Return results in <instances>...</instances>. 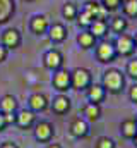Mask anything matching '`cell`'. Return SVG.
<instances>
[{"mask_svg": "<svg viewBox=\"0 0 137 148\" xmlns=\"http://www.w3.org/2000/svg\"><path fill=\"white\" fill-rule=\"evenodd\" d=\"M103 88L106 90V93H120L125 86V76L122 74V71L118 69H106L103 73V79H101Z\"/></svg>", "mask_w": 137, "mask_h": 148, "instance_id": "1", "label": "cell"}, {"mask_svg": "<svg viewBox=\"0 0 137 148\" xmlns=\"http://www.w3.org/2000/svg\"><path fill=\"white\" fill-rule=\"evenodd\" d=\"M93 83V74L86 67H75L74 71H70V90H77V91H84L91 86Z\"/></svg>", "mask_w": 137, "mask_h": 148, "instance_id": "2", "label": "cell"}, {"mask_svg": "<svg viewBox=\"0 0 137 148\" xmlns=\"http://www.w3.org/2000/svg\"><path fill=\"white\" fill-rule=\"evenodd\" d=\"M113 45H115L117 55H120V57H130V55L136 52V41H134V36L125 35V33L118 35Z\"/></svg>", "mask_w": 137, "mask_h": 148, "instance_id": "3", "label": "cell"}, {"mask_svg": "<svg viewBox=\"0 0 137 148\" xmlns=\"http://www.w3.org/2000/svg\"><path fill=\"white\" fill-rule=\"evenodd\" d=\"M117 50H115V45L111 41H101L96 45V59L98 62L101 64H110L117 59Z\"/></svg>", "mask_w": 137, "mask_h": 148, "instance_id": "4", "label": "cell"}, {"mask_svg": "<svg viewBox=\"0 0 137 148\" xmlns=\"http://www.w3.org/2000/svg\"><path fill=\"white\" fill-rule=\"evenodd\" d=\"M55 134V127L52 122L48 121H39L38 124H34V138L39 143H50L52 138Z\"/></svg>", "mask_w": 137, "mask_h": 148, "instance_id": "5", "label": "cell"}, {"mask_svg": "<svg viewBox=\"0 0 137 148\" xmlns=\"http://www.w3.org/2000/svg\"><path fill=\"white\" fill-rule=\"evenodd\" d=\"M43 64H45L46 69H50V71H53V73L58 71V69H62V66H64V55H62V52L57 50V48H52V50L45 52V55H43Z\"/></svg>", "mask_w": 137, "mask_h": 148, "instance_id": "6", "label": "cell"}, {"mask_svg": "<svg viewBox=\"0 0 137 148\" xmlns=\"http://www.w3.org/2000/svg\"><path fill=\"white\" fill-rule=\"evenodd\" d=\"M52 84L58 93H65L70 90V71L67 69H58L53 73L52 77Z\"/></svg>", "mask_w": 137, "mask_h": 148, "instance_id": "7", "label": "cell"}, {"mask_svg": "<svg viewBox=\"0 0 137 148\" xmlns=\"http://www.w3.org/2000/svg\"><path fill=\"white\" fill-rule=\"evenodd\" d=\"M22 36H21V31L16 29V28H7L3 33H2V45L7 48V50H14L21 45Z\"/></svg>", "mask_w": 137, "mask_h": 148, "instance_id": "8", "label": "cell"}, {"mask_svg": "<svg viewBox=\"0 0 137 148\" xmlns=\"http://www.w3.org/2000/svg\"><path fill=\"white\" fill-rule=\"evenodd\" d=\"M48 28H50V21H48V17L45 14H36V16L31 17V23H29L31 33L41 36V35L48 33Z\"/></svg>", "mask_w": 137, "mask_h": 148, "instance_id": "9", "label": "cell"}, {"mask_svg": "<svg viewBox=\"0 0 137 148\" xmlns=\"http://www.w3.org/2000/svg\"><path fill=\"white\" fill-rule=\"evenodd\" d=\"M36 122V114L29 109H22V110L16 112V126L21 129H29L33 127Z\"/></svg>", "mask_w": 137, "mask_h": 148, "instance_id": "10", "label": "cell"}, {"mask_svg": "<svg viewBox=\"0 0 137 148\" xmlns=\"http://www.w3.org/2000/svg\"><path fill=\"white\" fill-rule=\"evenodd\" d=\"M70 134L74 138H86L89 134V124L82 117H75L70 122Z\"/></svg>", "mask_w": 137, "mask_h": 148, "instance_id": "11", "label": "cell"}, {"mask_svg": "<svg viewBox=\"0 0 137 148\" xmlns=\"http://www.w3.org/2000/svg\"><path fill=\"white\" fill-rule=\"evenodd\" d=\"M28 105H29V110H33L36 114V112L46 110L50 107V102H48V98L43 93H33L29 97V100H28Z\"/></svg>", "mask_w": 137, "mask_h": 148, "instance_id": "12", "label": "cell"}, {"mask_svg": "<svg viewBox=\"0 0 137 148\" xmlns=\"http://www.w3.org/2000/svg\"><path fill=\"white\" fill-rule=\"evenodd\" d=\"M67 35H68L67 29H65V26L62 23H53L48 28V38L53 43H64L67 40Z\"/></svg>", "mask_w": 137, "mask_h": 148, "instance_id": "13", "label": "cell"}, {"mask_svg": "<svg viewBox=\"0 0 137 148\" xmlns=\"http://www.w3.org/2000/svg\"><path fill=\"white\" fill-rule=\"evenodd\" d=\"M70 98H68L67 95H64V93H60V95H57L55 98H53V102H52V110L55 112V114H58V115H64V114H67L70 110Z\"/></svg>", "mask_w": 137, "mask_h": 148, "instance_id": "14", "label": "cell"}, {"mask_svg": "<svg viewBox=\"0 0 137 148\" xmlns=\"http://www.w3.org/2000/svg\"><path fill=\"white\" fill-rule=\"evenodd\" d=\"M86 91H87L89 102H93V103H101L106 98V90L103 88V84H98V83H91V86Z\"/></svg>", "mask_w": 137, "mask_h": 148, "instance_id": "15", "label": "cell"}, {"mask_svg": "<svg viewBox=\"0 0 137 148\" xmlns=\"http://www.w3.org/2000/svg\"><path fill=\"white\" fill-rule=\"evenodd\" d=\"M17 107H19V103L14 95H3L0 98V112L2 114H16Z\"/></svg>", "mask_w": 137, "mask_h": 148, "instance_id": "16", "label": "cell"}, {"mask_svg": "<svg viewBox=\"0 0 137 148\" xmlns=\"http://www.w3.org/2000/svg\"><path fill=\"white\" fill-rule=\"evenodd\" d=\"M96 41H98V38L94 36L89 29H84V31H81V33L77 35V43H79V47L84 48V50H89V48L96 47Z\"/></svg>", "mask_w": 137, "mask_h": 148, "instance_id": "17", "label": "cell"}, {"mask_svg": "<svg viewBox=\"0 0 137 148\" xmlns=\"http://www.w3.org/2000/svg\"><path fill=\"white\" fill-rule=\"evenodd\" d=\"M108 21L104 19V17H98V19H94L93 23H91V26H89V31L94 35L96 38H103L106 33H108Z\"/></svg>", "mask_w": 137, "mask_h": 148, "instance_id": "18", "label": "cell"}, {"mask_svg": "<svg viewBox=\"0 0 137 148\" xmlns=\"http://www.w3.org/2000/svg\"><path fill=\"white\" fill-rule=\"evenodd\" d=\"M120 133H122L123 138H127V140H134V136L137 134L136 119H125V121L120 124Z\"/></svg>", "mask_w": 137, "mask_h": 148, "instance_id": "19", "label": "cell"}, {"mask_svg": "<svg viewBox=\"0 0 137 148\" xmlns=\"http://www.w3.org/2000/svg\"><path fill=\"white\" fill-rule=\"evenodd\" d=\"M14 10H16L14 0H0V24L9 21L10 16L14 14Z\"/></svg>", "mask_w": 137, "mask_h": 148, "instance_id": "20", "label": "cell"}, {"mask_svg": "<svg viewBox=\"0 0 137 148\" xmlns=\"http://www.w3.org/2000/svg\"><path fill=\"white\" fill-rule=\"evenodd\" d=\"M108 26H110V29H111L113 33L122 35V33H125V31H127V28H129V21H127L123 16H117V17H113V19H111V23H110Z\"/></svg>", "mask_w": 137, "mask_h": 148, "instance_id": "21", "label": "cell"}, {"mask_svg": "<svg viewBox=\"0 0 137 148\" xmlns=\"http://www.w3.org/2000/svg\"><path fill=\"white\" fill-rule=\"evenodd\" d=\"M84 115H86L87 121L96 122V121L101 117V107H100V103H93V102H89V103L84 107Z\"/></svg>", "mask_w": 137, "mask_h": 148, "instance_id": "22", "label": "cell"}, {"mask_svg": "<svg viewBox=\"0 0 137 148\" xmlns=\"http://www.w3.org/2000/svg\"><path fill=\"white\" fill-rule=\"evenodd\" d=\"M86 14H89L93 19H98V17H103V7L98 3V2H93V0H89V2H86L84 3V9H82Z\"/></svg>", "mask_w": 137, "mask_h": 148, "instance_id": "23", "label": "cell"}, {"mask_svg": "<svg viewBox=\"0 0 137 148\" xmlns=\"http://www.w3.org/2000/svg\"><path fill=\"white\" fill-rule=\"evenodd\" d=\"M77 14H79V9H77L75 3H72V2L64 3V7H62V16H64V19H67V21H75V19H77Z\"/></svg>", "mask_w": 137, "mask_h": 148, "instance_id": "24", "label": "cell"}, {"mask_svg": "<svg viewBox=\"0 0 137 148\" xmlns=\"http://www.w3.org/2000/svg\"><path fill=\"white\" fill-rule=\"evenodd\" d=\"M122 10L125 17H137V0H123Z\"/></svg>", "mask_w": 137, "mask_h": 148, "instance_id": "25", "label": "cell"}, {"mask_svg": "<svg viewBox=\"0 0 137 148\" xmlns=\"http://www.w3.org/2000/svg\"><path fill=\"white\" fill-rule=\"evenodd\" d=\"M77 23H79V26L81 28H84V29H89V26H91V23L94 21L89 14H86L84 10H79V14H77V19H75Z\"/></svg>", "mask_w": 137, "mask_h": 148, "instance_id": "26", "label": "cell"}, {"mask_svg": "<svg viewBox=\"0 0 137 148\" xmlns=\"http://www.w3.org/2000/svg\"><path fill=\"white\" fill-rule=\"evenodd\" d=\"M96 148H117V143L111 138H108V136H101L96 141Z\"/></svg>", "mask_w": 137, "mask_h": 148, "instance_id": "27", "label": "cell"}, {"mask_svg": "<svg viewBox=\"0 0 137 148\" xmlns=\"http://www.w3.org/2000/svg\"><path fill=\"white\" fill-rule=\"evenodd\" d=\"M122 2L123 0H103V7L104 10H117L122 7Z\"/></svg>", "mask_w": 137, "mask_h": 148, "instance_id": "28", "label": "cell"}, {"mask_svg": "<svg viewBox=\"0 0 137 148\" xmlns=\"http://www.w3.org/2000/svg\"><path fill=\"white\" fill-rule=\"evenodd\" d=\"M127 74L132 79H137V59L129 60V64H127Z\"/></svg>", "mask_w": 137, "mask_h": 148, "instance_id": "29", "label": "cell"}, {"mask_svg": "<svg viewBox=\"0 0 137 148\" xmlns=\"http://www.w3.org/2000/svg\"><path fill=\"white\" fill-rule=\"evenodd\" d=\"M129 98H130L134 103H137V84H134V86L129 90Z\"/></svg>", "mask_w": 137, "mask_h": 148, "instance_id": "30", "label": "cell"}, {"mask_svg": "<svg viewBox=\"0 0 137 148\" xmlns=\"http://www.w3.org/2000/svg\"><path fill=\"white\" fill-rule=\"evenodd\" d=\"M3 119H5V124L7 126L16 124V114H3Z\"/></svg>", "mask_w": 137, "mask_h": 148, "instance_id": "31", "label": "cell"}, {"mask_svg": "<svg viewBox=\"0 0 137 148\" xmlns=\"http://www.w3.org/2000/svg\"><path fill=\"white\" fill-rule=\"evenodd\" d=\"M7 55H9V50H7V48H5V47L0 43V64L7 60Z\"/></svg>", "mask_w": 137, "mask_h": 148, "instance_id": "32", "label": "cell"}, {"mask_svg": "<svg viewBox=\"0 0 137 148\" xmlns=\"http://www.w3.org/2000/svg\"><path fill=\"white\" fill-rule=\"evenodd\" d=\"M0 148H19L14 141H3L2 145H0Z\"/></svg>", "mask_w": 137, "mask_h": 148, "instance_id": "33", "label": "cell"}, {"mask_svg": "<svg viewBox=\"0 0 137 148\" xmlns=\"http://www.w3.org/2000/svg\"><path fill=\"white\" fill-rule=\"evenodd\" d=\"M5 127H7V124H5V119H3V114L0 112V133H2V131H3Z\"/></svg>", "mask_w": 137, "mask_h": 148, "instance_id": "34", "label": "cell"}, {"mask_svg": "<svg viewBox=\"0 0 137 148\" xmlns=\"http://www.w3.org/2000/svg\"><path fill=\"white\" fill-rule=\"evenodd\" d=\"M46 148H62L60 145H57V143H52V145H48Z\"/></svg>", "mask_w": 137, "mask_h": 148, "instance_id": "35", "label": "cell"}, {"mask_svg": "<svg viewBox=\"0 0 137 148\" xmlns=\"http://www.w3.org/2000/svg\"><path fill=\"white\" fill-rule=\"evenodd\" d=\"M134 143H136V148H137V134L134 136Z\"/></svg>", "mask_w": 137, "mask_h": 148, "instance_id": "36", "label": "cell"}, {"mask_svg": "<svg viewBox=\"0 0 137 148\" xmlns=\"http://www.w3.org/2000/svg\"><path fill=\"white\" fill-rule=\"evenodd\" d=\"M134 41H136V48H137V35L134 36Z\"/></svg>", "mask_w": 137, "mask_h": 148, "instance_id": "37", "label": "cell"}, {"mask_svg": "<svg viewBox=\"0 0 137 148\" xmlns=\"http://www.w3.org/2000/svg\"><path fill=\"white\" fill-rule=\"evenodd\" d=\"M26 2H31V0H26Z\"/></svg>", "mask_w": 137, "mask_h": 148, "instance_id": "38", "label": "cell"}, {"mask_svg": "<svg viewBox=\"0 0 137 148\" xmlns=\"http://www.w3.org/2000/svg\"><path fill=\"white\" fill-rule=\"evenodd\" d=\"M136 122H137V117H136Z\"/></svg>", "mask_w": 137, "mask_h": 148, "instance_id": "39", "label": "cell"}]
</instances>
